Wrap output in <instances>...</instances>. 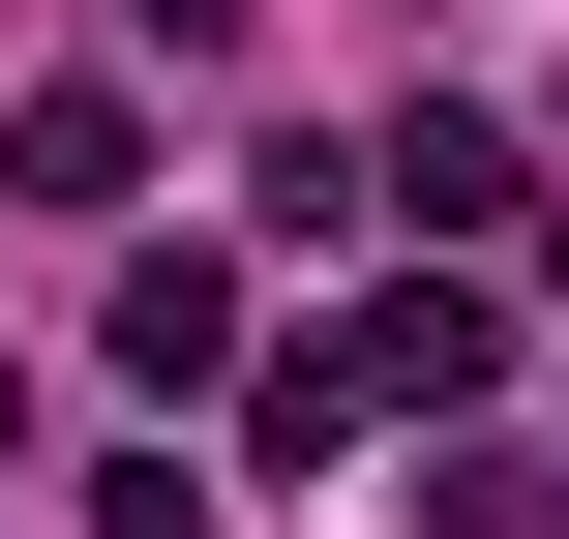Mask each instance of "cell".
<instances>
[{"instance_id":"obj_4","label":"cell","mask_w":569,"mask_h":539,"mask_svg":"<svg viewBox=\"0 0 569 539\" xmlns=\"http://www.w3.org/2000/svg\"><path fill=\"white\" fill-rule=\"evenodd\" d=\"M0 180H30V210H120V180H150V90H30Z\"/></svg>"},{"instance_id":"obj_8","label":"cell","mask_w":569,"mask_h":539,"mask_svg":"<svg viewBox=\"0 0 569 539\" xmlns=\"http://www.w3.org/2000/svg\"><path fill=\"white\" fill-rule=\"evenodd\" d=\"M0 480H30V390H0Z\"/></svg>"},{"instance_id":"obj_1","label":"cell","mask_w":569,"mask_h":539,"mask_svg":"<svg viewBox=\"0 0 569 539\" xmlns=\"http://www.w3.org/2000/svg\"><path fill=\"white\" fill-rule=\"evenodd\" d=\"M480 360H510V300H480V270H390V300H360V390H390V420H450Z\"/></svg>"},{"instance_id":"obj_6","label":"cell","mask_w":569,"mask_h":539,"mask_svg":"<svg viewBox=\"0 0 569 539\" xmlns=\"http://www.w3.org/2000/svg\"><path fill=\"white\" fill-rule=\"evenodd\" d=\"M420 539H569V480L540 450H420Z\"/></svg>"},{"instance_id":"obj_9","label":"cell","mask_w":569,"mask_h":539,"mask_svg":"<svg viewBox=\"0 0 569 539\" xmlns=\"http://www.w3.org/2000/svg\"><path fill=\"white\" fill-rule=\"evenodd\" d=\"M540 300H569V240H540Z\"/></svg>"},{"instance_id":"obj_7","label":"cell","mask_w":569,"mask_h":539,"mask_svg":"<svg viewBox=\"0 0 569 539\" xmlns=\"http://www.w3.org/2000/svg\"><path fill=\"white\" fill-rule=\"evenodd\" d=\"M90 539H240V510H210L180 450H120V480H90Z\"/></svg>"},{"instance_id":"obj_3","label":"cell","mask_w":569,"mask_h":539,"mask_svg":"<svg viewBox=\"0 0 569 539\" xmlns=\"http://www.w3.org/2000/svg\"><path fill=\"white\" fill-rule=\"evenodd\" d=\"M120 390H240V270H210V240L120 270Z\"/></svg>"},{"instance_id":"obj_2","label":"cell","mask_w":569,"mask_h":539,"mask_svg":"<svg viewBox=\"0 0 569 539\" xmlns=\"http://www.w3.org/2000/svg\"><path fill=\"white\" fill-rule=\"evenodd\" d=\"M360 420H390V390H360V330H300V360H240V480H360Z\"/></svg>"},{"instance_id":"obj_5","label":"cell","mask_w":569,"mask_h":539,"mask_svg":"<svg viewBox=\"0 0 569 539\" xmlns=\"http://www.w3.org/2000/svg\"><path fill=\"white\" fill-rule=\"evenodd\" d=\"M360 180H390V210H420V240H480V210H510V120H480V90H420V120H390V150H360Z\"/></svg>"}]
</instances>
